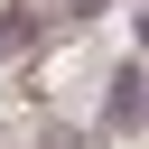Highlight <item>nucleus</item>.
Returning <instances> with one entry per match:
<instances>
[{"label": "nucleus", "instance_id": "obj_2", "mask_svg": "<svg viewBox=\"0 0 149 149\" xmlns=\"http://www.w3.org/2000/svg\"><path fill=\"white\" fill-rule=\"evenodd\" d=\"M47 28H56L47 0H9V9H0V65H28V56L47 47Z\"/></svg>", "mask_w": 149, "mask_h": 149}, {"label": "nucleus", "instance_id": "obj_1", "mask_svg": "<svg viewBox=\"0 0 149 149\" xmlns=\"http://www.w3.org/2000/svg\"><path fill=\"white\" fill-rule=\"evenodd\" d=\"M93 130H102V140H121V130H149V56H121V65H112Z\"/></svg>", "mask_w": 149, "mask_h": 149}, {"label": "nucleus", "instance_id": "obj_5", "mask_svg": "<svg viewBox=\"0 0 149 149\" xmlns=\"http://www.w3.org/2000/svg\"><path fill=\"white\" fill-rule=\"evenodd\" d=\"M130 37H140V56H149V0H140V9H130Z\"/></svg>", "mask_w": 149, "mask_h": 149}, {"label": "nucleus", "instance_id": "obj_3", "mask_svg": "<svg viewBox=\"0 0 149 149\" xmlns=\"http://www.w3.org/2000/svg\"><path fill=\"white\" fill-rule=\"evenodd\" d=\"M37 149H93V130H74V121H47V130H37Z\"/></svg>", "mask_w": 149, "mask_h": 149}, {"label": "nucleus", "instance_id": "obj_4", "mask_svg": "<svg viewBox=\"0 0 149 149\" xmlns=\"http://www.w3.org/2000/svg\"><path fill=\"white\" fill-rule=\"evenodd\" d=\"M102 9H112V0H65V19H102Z\"/></svg>", "mask_w": 149, "mask_h": 149}]
</instances>
